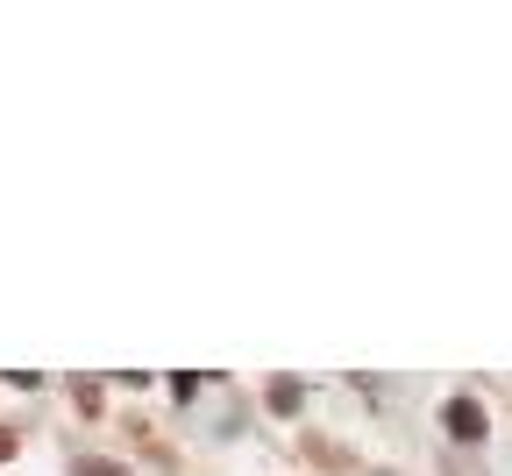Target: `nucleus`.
<instances>
[{
	"label": "nucleus",
	"instance_id": "obj_1",
	"mask_svg": "<svg viewBox=\"0 0 512 476\" xmlns=\"http://www.w3.org/2000/svg\"><path fill=\"white\" fill-rule=\"evenodd\" d=\"M448 434H456V441H484V405L477 398H448Z\"/></svg>",
	"mask_w": 512,
	"mask_h": 476
},
{
	"label": "nucleus",
	"instance_id": "obj_2",
	"mask_svg": "<svg viewBox=\"0 0 512 476\" xmlns=\"http://www.w3.org/2000/svg\"><path fill=\"white\" fill-rule=\"evenodd\" d=\"M72 476H121V469H114V462H79Z\"/></svg>",
	"mask_w": 512,
	"mask_h": 476
},
{
	"label": "nucleus",
	"instance_id": "obj_3",
	"mask_svg": "<svg viewBox=\"0 0 512 476\" xmlns=\"http://www.w3.org/2000/svg\"><path fill=\"white\" fill-rule=\"evenodd\" d=\"M8 455H15V441H8V434H0V462H8Z\"/></svg>",
	"mask_w": 512,
	"mask_h": 476
}]
</instances>
